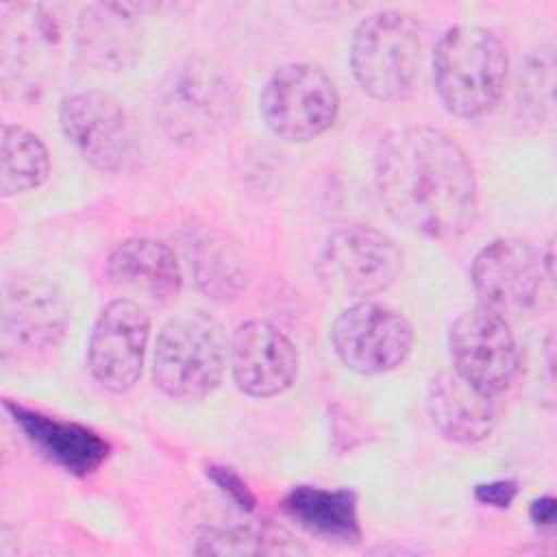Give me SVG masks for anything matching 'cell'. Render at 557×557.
Segmentation results:
<instances>
[{"label": "cell", "mask_w": 557, "mask_h": 557, "mask_svg": "<svg viewBox=\"0 0 557 557\" xmlns=\"http://www.w3.org/2000/svg\"><path fill=\"white\" fill-rule=\"evenodd\" d=\"M379 200L392 220L433 239L466 233L479 211V187L461 146L429 126L385 135L374 154Z\"/></svg>", "instance_id": "6da1fadb"}, {"label": "cell", "mask_w": 557, "mask_h": 557, "mask_svg": "<svg viewBox=\"0 0 557 557\" xmlns=\"http://www.w3.org/2000/svg\"><path fill=\"white\" fill-rule=\"evenodd\" d=\"M507 50L481 26L448 28L433 52V81L448 113L479 117L492 111L507 81Z\"/></svg>", "instance_id": "7a4b0ae2"}, {"label": "cell", "mask_w": 557, "mask_h": 557, "mask_svg": "<svg viewBox=\"0 0 557 557\" xmlns=\"http://www.w3.org/2000/svg\"><path fill=\"white\" fill-rule=\"evenodd\" d=\"M228 355V339L213 315L181 313L157 337L152 381L174 400H200L220 385Z\"/></svg>", "instance_id": "3957f363"}, {"label": "cell", "mask_w": 557, "mask_h": 557, "mask_svg": "<svg viewBox=\"0 0 557 557\" xmlns=\"http://www.w3.org/2000/svg\"><path fill=\"white\" fill-rule=\"evenodd\" d=\"M157 113L172 141L183 146L207 141L237 117L235 81L213 61L189 59L170 70Z\"/></svg>", "instance_id": "277c9868"}, {"label": "cell", "mask_w": 557, "mask_h": 557, "mask_svg": "<svg viewBox=\"0 0 557 557\" xmlns=\"http://www.w3.org/2000/svg\"><path fill=\"white\" fill-rule=\"evenodd\" d=\"M359 87L381 102H400L416 91L422 67L418 24L400 11H379L359 22L350 44Z\"/></svg>", "instance_id": "5b68a950"}, {"label": "cell", "mask_w": 557, "mask_h": 557, "mask_svg": "<svg viewBox=\"0 0 557 557\" xmlns=\"http://www.w3.org/2000/svg\"><path fill=\"white\" fill-rule=\"evenodd\" d=\"M259 109L265 126L285 141H311L326 133L339 111L331 76L311 63H287L265 83Z\"/></svg>", "instance_id": "8992f818"}, {"label": "cell", "mask_w": 557, "mask_h": 557, "mask_svg": "<svg viewBox=\"0 0 557 557\" xmlns=\"http://www.w3.org/2000/svg\"><path fill=\"white\" fill-rule=\"evenodd\" d=\"M400 270L403 252L396 242L363 224L335 231L318 259L320 283L346 298H368L389 289Z\"/></svg>", "instance_id": "52a82bcc"}, {"label": "cell", "mask_w": 557, "mask_h": 557, "mask_svg": "<svg viewBox=\"0 0 557 557\" xmlns=\"http://www.w3.org/2000/svg\"><path fill=\"white\" fill-rule=\"evenodd\" d=\"M59 124L70 144L100 172H120L137 157V131L117 98L87 89L63 98Z\"/></svg>", "instance_id": "ba28073f"}, {"label": "cell", "mask_w": 557, "mask_h": 557, "mask_svg": "<svg viewBox=\"0 0 557 557\" xmlns=\"http://www.w3.org/2000/svg\"><path fill=\"white\" fill-rule=\"evenodd\" d=\"M331 344L346 368L359 374H383L409 357L413 329L398 311L359 300L335 318Z\"/></svg>", "instance_id": "9c48e42d"}, {"label": "cell", "mask_w": 557, "mask_h": 557, "mask_svg": "<svg viewBox=\"0 0 557 557\" xmlns=\"http://www.w3.org/2000/svg\"><path fill=\"white\" fill-rule=\"evenodd\" d=\"M453 370L481 392H505L518 372V346L507 318L474 307L461 313L448 333Z\"/></svg>", "instance_id": "30bf717a"}, {"label": "cell", "mask_w": 557, "mask_h": 557, "mask_svg": "<svg viewBox=\"0 0 557 557\" xmlns=\"http://www.w3.org/2000/svg\"><path fill=\"white\" fill-rule=\"evenodd\" d=\"M150 337L146 309L131 298H115L102 307L87 344L91 376L109 392L131 389L144 366Z\"/></svg>", "instance_id": "8fae6325"}, {"label": "cell", "mask_w": 557, "mask_h": 557, "mask_svg": "<svg viewBox=\"0 0 557 557\" xmlns=\"http://www.w3.org/2000/svg\"><path fill=\"white\" fill-rule=\"evenodd\" d=\"M542 255L518 237L490 242L472 261V285L481 307L507 318L527 311L542 285Z\"/></svg>", "instance_id": "7c38bea8"}, {"label": "cell", "mask_w": 557, "mask_h": 557, "mask_svg": "<svg viewBox=\"0 0 557 557\" xmlns=\"http://www.w3.org/2000/svg\"><path fill=\"white\" fill-rule=\"evenodd\" d=\"M231 368L237 387L248 396H276L298 376V350L274 324L248 320L233 333Z\"/></svg>", "instance_id": "4fadbf2b"}, {"label": "cell", "mask_w": 557, "mask_h": 557, "mask_svg": "<svg viewBox=\"0 0 557 557\" xmlns=\"http://www.w3.org/2000/svg\"><path fill=\"white\" fill-rule=\"evenodd\" d=\"M135 9V4L100 2L81 11L76 52L85 65L100 72H124L137 63L144 35Z\"/></svg>", "instance_id": "5bb4252c"}, {"label": "cell", "mask_w": 557, "mask_h": 557, "mask_svg": "<svg viewBox=\"0 0 557 557\" xmlns=\"http://www.w3.org/2000/svg\"><path fill=\"white\" fill-rule=\"evenodd\" d=\"M426 411L435 429L459 444H476L490 437L498 422L494 396L481 392L455 370L431 379Z\"/></svg>", "instance_id": "9a60e30c"}, {"label": "cell", "mask_w": 557, "mask_h": 557, "mask_svg": "<svg viewBox=\"0 0 557 557\" xmlns=\"http://www.w3.org/2000/svg\"><path fill=\"white\" fill-rule=\"evenodd\" d=\"M67 326L61 294L46 281H17L4 296V337L24 350L54 348Z\"/></svg>", "instance_id": "2e32d148"}, {"label": "cell", "mask_w": 557, "mask_h": 557, "mask_svg": "<svg viewBox=\"0 0 557 557\" xmlns=\"http://www.w3.org/2000/svg\"><path fill=\"white\" fill-rule=\"evenodd\" d=\"M107 274L115 287L152 302H170L183 287V272L172 248L148 237L122 242L109 255Z\"/></svg>", "instance_id": "e0dca14e"}, {"label": "cell", "mask_w": 557, "mask_h": 557, "mask_svg": "<svg viewBox=\"0 0 557 557\" xmlns=\"http://www.w3.org/2000/svg\"><path fill=\"white\" fill-rule=\"evenodd\" d=\"M13 422L26 437L54 463L72 474H89L100 468L109 455V444L91 429L44 416L15 403H4Z\"/></svg>", "instance_id": "ac0fdd59"}, {"label": "cell", "mask_w": 557, "mask_h": 557, "mask_svg": "<svg viewBox=\"0 0 557 557\" xmlns=\"http://www.w3.org/2000/svg\"><path fill=\"white\" fill-rule=\"evenodd\" d=\"M287 513L300 522L311 533L335 537V540H357L359 518H357V496L348 490H322L311 485L294 487L285 498Z\"/></svg>", "instance_id": "d6986e66"}, {"label": "cell", "mask_w": 557, "mask_h": 557, "mask_svg": "<svg viewBox=\"0 0 557 557\" xmlns=\"http://www.w3.org/2000/svg\"><path fill=\"white\" fill-rule=\"evenodd\" d=\"M50 174V154L44 141L17 124L2 126L0 194L4 198L37 189Z\"/></svg>", "instance_id": "ffe728a7"}, {"label": "cell", "mask_w": 557, "mask_h": 557, "mask_svg": "<svg viewBox=\"0 0 557 557\" xmlns=\"http://www.w3.org/2000/svg\"><path fill=\"white\" fill-rule=\"evenodd\" d=\"M198 555H298L307 553L294 535L268 520L226 529H205L196 537Z\"/></svg>", "instance_id": "44dd1931"}, {"label": "cell", "mask_w": 557, "mask_h": 557, "mask_svg": "<svg viewBox=\"0 0 557 557\" xmlns=\"http://www.w3.org/2000/svg\"><path fill=\"white\" fill-rule=\"evenodd\" d=\"M191 268L198 287L213 300H233L246 289V259L224 237L200 239L194 250Z\"/></svg>", "instance_id": "7402d4cb"}, {"label": "cell", "mask_w": 557, "mask_h": 557, "mask_svg": "<svg viewBox=\"0 0 557 557\" xmlns=\"http://www.w3.org/2000/svg\"><path fill=\"white\" fill-rule=\"evenodd\" d=\"M207 476L224 492L231 496V500H235V505H239L242 509H252L257 498L250 492V487L244 483V479L228 466H209L207 468Z\"/></svg>", "instance_id": "603a6c76"}, {"label": "cell", "mask_w": 557, "mask_h": 557, "mask_svg": "<svg viewBox=\"0 0 557 557\" xmlns=\"http://www.w3.org/2000/svg\"><path fill=\"white\" fill-rule=\"evenodd\" d=\"M516 494H518V483L513 479H498L490 483H479L474 487V498L479 503L498 507V509H507L516 498Z\"/></svg>", "instance_id": "cb8c5ba5"}, {"label": "cell", "mask_w": 557, "mask_h": 557, "mask_svg": "<svg viewBox=\"0 0 557 557\" xmlns=\"http://www.w3.org/2000/svg\"><path fill=\"white\" fill-rule=\"evenodd\" d=\"M555 513H557V503H555L553 496L535 498V500L531 503V509H529V516H531V520H533L537 527H553Z\"/></svg>", "instance_id": "d4e9b609"}]
</instances>
